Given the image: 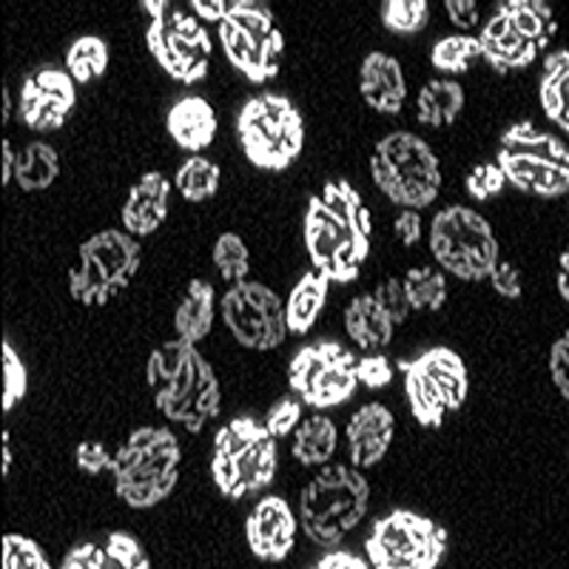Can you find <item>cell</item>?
<instances>
[{
  "mask_svg": "<svg viewBox=\"0 0 569 569\" xmlns=\"http://www.w3.org/2000/svg\"><path fill=\"white\" fill-rule=\"evenodd\" d=\"M149 388L154 405L169 421H180L188 433H200L208 419L220 413V382L197 345L177 337L149 356Z\"/></svg>",
  "mask_w": 569,
  "mask_h": 569,
  "instance_id": "6da1fadb",
  "label": "cell"
},
{
  "mask_svg": "<svg viewBox=\"0 0 569 569\" xmlns=\"http://www.w3.org/2000/svg\"><path fill=\"white\" fill-rule=\"evenodd\" d=\"M368 498L370 487L362 472L345 465L322 467L299 498L308 538L319 547H339L353 527L362 525Z\"/></svg>",
  "mask_w": 569,
  "mask_h": 569,
  "instance_id": "7a4b0ae2",
  "label": "cell"
},
{
  "mask_svg": "<svg viewBox=\"0 0 569 569\" xmlns=\"http://www.w3.org/2000/svg\"><path fill=\"white\" fill-rule=\"evenodd\" d=\"M370 174L390 202L410 211L433 206L441 191L439 160L430 146L410 131H396L376 146Z\"/></svg>",
  "mask_w": 569,
  "mask_h": 569,
  "instance_id": "3957f363",
  "label": "cell"
},
{
  "mask_svg": "<svg viewBox=\"0 0 569 569\" xmlns=\"http://www.w3.org/2000/svg\"><path fill=\"white\" fill-rule=\"evenodd\" d=\"M242 149L257 169L284 171L302 154L305 123L297 106L282 94L251 98L237 120Z\"/></svg>",
  "mask_w": 569,
  "mask_h": 569,
  "instance_id": "277c9868",
  "label": "cell"
},
{
  "mask_svg": "<svg viewBox=\"0 0 569 569\" xmlns=\"http://www.w3.org/2000/svg\"><path fill=\"white\" fill-rule=\"evenodd\" d=\"M436 262L465 282H485L498 262V242L490 222L465 206L439 211L430 226Z\"/></svg>",
  "mask_w": 569,
  "mask_h": 569,
  "instance_id": "5b68a950",
  "label": "cell"
},
{
  "mask_svg": "<svg viewBox=\"0 0 569 569\" xmlns=\"http://www.w3.org/2000/svg\"><path fill=\"white\" fill-rule=\"evenodd\" d=\"M142 9L151 14L149 40L157 63L180 83H197L206 78L211 58V34L202 20L188 12H177L169 0H146Z\"/></svg>",
  "mask_w": 569,
  "mask_h": 569,
  "instance_id": "8992f818",
  "label": "cell"
},
{
  "mask_svg": "<svg viewBox=\"0 0 569 569\" xmlns=\"http://www.w3.org/2000/svg\"><path fill=\"white\" fill-rule=\"evenodd\" d=\"M140 242L131 233L103 231L80 246L78 266L69 271L71 297L83 305H106L140 271Z\"/></svg>",
  "mask_w": 569,
  "mask_h": 569,
  "instance_id": "52a82bcc",
  "label": "cell"
},
{
  "mask_svg": "<svg viewBox=\"0 0 569 569\" xmlns=\"http://www.w3.org/2000/svg\"><path fill=\"white\" fill-rule=\"evenodd\" d=\"M220 43L228 60L251 83H266L279 74L284 38L266 3L233 0L231 12L220 23Z\"/></svg>",
  "mask_w": 569,
  "mask_h": 569,
  "instance_id": "ba28073f",
  "label": "cell"
},
{
  "mask_svg": "<svg viewBox=\"0 0 569 569\" xmlns=\"http://www.w3.org/2000/svg\"><path fill=\"white\" fill-rule=\"evenodd\" d=\"M365 550L376 569H433L445 558L447 532L433 518L399 510L376 521Z\"/></svg>",
  "mask_w": 569,
  "mask_h": 569,
  "instance_id": "9c48e42d",
  "label": "cell"
},
{
  "mask_svg": "<svg viewBox=\"0 0 569 569\" xmlns=\"http://www.w3.org/2000/svg\"><path fill=\"white\" fill-rule=\"evenodd\" d=\"M222 319L242 348L273 350L284 342V305L262 282H237L222 297Z\"/></svg>",
  "mask_w": 569,
  "mask_h": 569,
  "instance_id": "30bf717a",
  "label": "cell"
},
{
  "mask_svg": "<svg viewBox=\"0 0 569 569\" xmlns=\"http://www.w3.org/2000/svg\"><path fill=\"white\" fill-rule=\"evenodd\" d=\"M180 441L169 427H140L111 456V472H114L117 496L123 490L142 485H157V481H177L180 479Z\"/></svg>",
  "mask_w": 569,
  "mask_h": 569,
  "instance_id": "8fae6325",
  "label": "cell"
},
{
  "mask_svg": "<svg viewBox=\"0 0 569 569\" xmlns=\"http://www.w3.org/2000/svg\"><path fill=\"white\" fill-rule=\"evenodd\" d=\"M74 78L66 69H40L20 91V120L32 131H58L74 109Z\"/></svg>",
  "mask_w": 569,
  "mask_h": 569,
  "instance_id": "7c38bea8",
  "label": "cell"
},
{
  "mask_svg": "<svg viewBox=\"0 0 569 569\" xmlns=\"http://www.w3.org/2000/svg\"><path fill=\"white\" fill-rule=\"evenodd\" d=\"M248 547L262 561H284L297 541V518L279 496L262 498L246 521Z\"/></svg>",
  "mask_w": 569,
  "mask_h": 569,
  "instance_id": "4fadbf2b",
  "label": "cell"
},
{
  "mask_svg": "<svg viewBox=\"0 0 569 569\" xmlns=\"http://www.w3.org/2000/svg\"><path fill=\"white\" fill-rule=\"evenodd\" d=\"M396 433V419L385 405H365L348 421V453L353 467H376L388 453Z\"/></svg>",
  "mask_w": 569,
  "mask_h": 569,
  "instance_id": "5bb4252c",
  "label": "cell"
},
{
  "mask_svg": "<svg viewBox=\"0 0 569 569\" xmlns=\"http://www.w3.org/2000/svg\"><path fill=\"white\" fill-rule=\"evenodd\" d=\"M496 166L501 169L505 180L512 188L536 197H563L569 191V166H558L538 157L512 154V151H498Z\"/></svg>",
  "mask_w": 569,
  "mask_h": 569,
  "instance_id": "9a60e30c",
  "label": "cell"
},
{
  "mask_svg": "<svg viewBox=\"0 0 569 569\" xmlns=\"http://www.w3.org/2000/svg\"><path fill=\"white\" fill-rule=\"evenodd\" d=\"M171 182L160 171L142 174L140 182L131 188L129 200L123 206L126 233L131 237H151L169 217Z\"/></svg>",
  "mask_w": 569,
  "mask_h": 569,
  "instance_id": "2e32d148",
  "label": "cell"
},
{
  "mask_svg": "<svg viewBox=\"0 0 569 569\" xmlns=\"http://www.w3.org/2000/svg\"><path fill=\"white\" fill-rule=\"evenodd\" d=\"M348 242H353L362 253H370V242L353 237V233L330 213V208L325 206L322 197L313 194L311 200H308V213H305V246H308V253H311L313 268L325 271L330 259L337 257L339 248L348 246Z\"/></svg>",
  "mask_w": 569,
  "mask_h": 569,
  "instance_id": "e0dca14e",
  "label": "cell"
},
{
  "mask_svg": "<svg viewBox=\"0 0 569 569\" xmlns=\"http://www.w3.org/2000/svg\"><path fill=\"white\" fill-rule=\"evenodd\" d=\"M359 78H362V98L370 109L379 114H399L401 103L408 98V83L399 60L385 52L368 54Z\"/></svg>",
  "mask_w": 569,
  "mask_h": 569,
  "instance_id": "ac0fdd59",
  "label": "cell"
},
{
  "mask_svg": "<svg viewBox=\"0 0 569 569\" xmlns=\"http://www.w3.org/2000/svg\"><path fill=\"white\" fill-rule=\"evenodd\" d=\"M481 46V58L490 63L492 71L498 74H510V71L525 69L532 60L541 54L536 43L525 40L518 32H512L510 23H507L505 14H496V18L481 29L479 34Z\"/></svg>",
  "mask_w": 569,
  "mask_h": 569,
  "instance_id": "d6986e66",
  "label": "cell"
},
{
  "mask_svg": "<svg viewBox=\"0 0 569 569\" xmlns=\"http://www.w3.org/2000/svg\"><path fill=\"white\" fill-rule=\"evenodd\" d=\"M169 134L186 151L208 149L217 137V111L202 98H182L169 111Z\"/></svg>",
  "mask_w": 569,
  "mask_h": 569,
  "instance_id": "ffe728a7",
  "label": "cell"
},
{
  "mask_svg": "<svg viewBox=\"0 0 569 569\" xmlns=\"http://www.w3.org/2000/svg\"><path fill=\"white\" fill-rule=\"evenodd\" d=\"M345 328H348L350 339L368 353L388 348L390 339H393L396 325L390 322L388 313L379 308V302L373 299V293H362L356 297L353 302L345 308Z\"/></svg>",
  "mask_w": 569,
  "mask_h": 569,
  "instance_id": "44dd1931",
  "label": "cell"
},
{
  "mask_svg": "<svg viewBox=\"0 0 569 569\" xmlns=\"http://www.w3.org/2000/svg\"><path fill=\"white\" fill-rule=\"evenodd\" d=\"M413 365L433 379L441 399H445L447 410H459L461 405H465L467 390H470V379H467V365L461 362L459 353H453V350L447 348H436L421 353Z\"/></svg>",
  "mask_w": 569,
  "mask_h": 569,
  "instance_id": "7402d4cb",
  "label": "cell"
},
{
  "mask_svg": "<svg viewBox=\"0 0 569 569\" xmlns=\"http://www.w3.org/2000/svg\"><path fill=\"white\" fill-rule=\"evenodd\" d=\"M328 288L330 279L319 268H313V271H308L299 279V284L291 291V297H288V305H284L288 333H308L317 325L325 297H328Z\"/></svg>",
  "mask_w": 569,
  "mask_h": 569,
  "instance_id": "603a6c76",
  "label": "cell"
},
{
  "mask_svg": "<svg viewBox=\"0 0 569 569\" xmlns=\"http://www.w3.org/2000/svg\"><path fill=\"white\" fill-rule=\"evenodd\" d=\"M498 14H505L512 32L536 43L541 52L556 34V14L550 3H541V0H501Z\"/></svg>",
  "mask_w": 569,
  "mask_h": 569,
  "instance_id": "cb8c5ba5",
  "label": "cell"
},
{
  "mask_svg": "<svg viewBox=\"0 0 569 569\" xmlns=\"http://www.w3.org/2000/svg\"><path fill=\"white\" fill-rule=\"evenodd\" d=\"M213 325V284L206 279H194L188 284L186 297H182L180 308L174 313V328L177 337L186 342L197 345L211 333Z\"/></svg>",
  "mask_w": 569,
  "mask_h": 569,
  "instance_id": "d4e9b609",
  "label": "cell"
},
{
  "mask_svg": "<svg viewBox=\"0 0 569 569\" xmlns=\"http://www.w3.org/2000/svg\"><path fill=\"white\" fill-rule=\"evenodd\" d=\"M538 94H541L543 114L550 117L556 126H561V131H569V52L567 49H561L558 54H550V58L543 60Z\"/></svg>",
  "mask_w": 569,
  "mask_h": 569,
  "instance_id": "484cf974",
  "label": "cell"
},
{
  "mask_svg": "<svg viewBox=\"0 0 569 569\" xmlns=\"http://www.w3.org/2000/svg\"><path fill=\"white\" fill-rule=\"evenodd\" d=\"M337 425L328 416H311L293 430V456L305 467H322L337 453Z\"/></svg>",
  "mask_w": 569,
  "mask_h": 569,
  "instance_id": "4316f807",
  "label": "cell"
},
{
  "mask_svg": "<svg viewBox=\"0 0 569 569\" xmlns=\"http://www.w3.org/2000/svg\"><path fill=\"white\" fill-rule=\"evenodd\" d=\"M461 106H465V89L456 80H430L427 86H421L419 100H416L419 120L433 129L453 126Z\"/></svg>",
  "mask_w": 569,
  "mask_h": 569,
  "instance_id": "83f0119b",
  "label": "cell"
},
{
  "mask_svg": "<svg viewBox=\"0 0 569 569\" xmlns=\"http://www.w3.org/2000/svg\"><path fill=\"white\" fill-rule=\"evenodd\" d=\"M322 202L330 208V213L348 228L353 237L370 242V233H373V217H370L368 206L362 202V197L356 194L350 182L345 180H330L322 188Z\"/></svg>",
  "mask_w": 569,
  "mask_h": 569,
  "instance_id": "f1b7e54d",
  "label": "cell"
},
{
  "mask_svg": "<svg viewBox=\"0 0 569 569\" xmlns=\"http://www.w3.org/2000/svg\"><path fill=\"white\" fill-rule=\"evenodd\" d=\"M348 356L350 350L337 342L308 345V348H302L297 356H293L291 368H288V385H291L293 393L302 399V396L313 388V382H317L319 376H322L330 365L342 362V359H348Z\"/></svg>",
  "mask_w": 569,
  "mask_h": 569,
  "instance_id": "f546056e",
  "label": "cell"
},
{
  "mask_svg": "<svg viewBox=\"0 0 569 569\" xmlns=\"http://www.w3.org/2000/svg\"><path fill=\"white\" fill-rule=\"evenodd\" d=\"M399 368L405 370V390H408L410 410H413L416 421L421 427H441L445 425V416L450 413L441 399L439 388L433 385V379L425 373V370L416 368L413 362H399Z\"/></svg>",
  "mask_w": 569,
  "mask_h": 569,
  "instance_id": "4dcf8cb0",
  "label": "cell"
},
{
  "mask_svg": "<svg viewBox=\"0 0 569 569\" xmlns=\"http://www.w3.org/2000/svg\"><path fill=\"white\" fill-rule=\"evenodd\" d=\"M356 385H359V379H356V356L350 353L342 362L330 365L313 382V388L302 396V401L317 410L337 408V405L353 396Z\"/></svg>",
  "mask_w": 569,
  "mask_h": 569,
  "instance_id": "1f68e13d",
  "label": "cell"
},
{
  "mask_svg": "<svg viewBox=\"0 0 569 569\" xmlns=\"http://www.w3.org/2000/svg\"><path fill=\"white\" fill-rule=\"evenodd\" d=\"M501 149L512 151V154L538 157V160H550L558 166H569L567 146L558 140L550 131H538L530 123H518L501 134Z\"/></svg>",
  "mask_w": 569,
  "mask_h": 569,
  "instance_id": "d6a6232c",
  "label": "cell"
},
{
  "mask_svg": "<svg viewBox=\"0 0 569 569\" xmlns=\"http://www.w3.org/2000/svg\"><path fill=\"white\" fill-rule=\"evenodd\" d=\"M60 174L58 151L46 142H32L18 154L14 166V180L23 191H46Z\"/></svg>",
  "mask_w": 569,
  "mask_h": 569,
  "instance_id": "836d02e7",
  "label": "cell"
},
{
  "mask_svg": "<svg viewBox=\"0 0 569 569\" xmlns=\"http://www.w3.org/2000/svg\"><path fill=\"white\" fill-rule=\"evenodd\" d=\"M273 441H277L273 436H262V439L253 441L248 450H242V453L233 459L248 492L266 490L273 481V476H277V445H273Z\"/></svg>",
  "mask_w": 569,
  "mask_h": 569,
  "instance_id": "e575fe53",
  "label": "cell"
},
{
  "mask_svg": "<svg viewBox=\"0 0 569 569\" xmlns=\"http://www.w3.org/2000/svg\"><path fill=\"white\" fill-rule=\"evenodd\" d=\"M109 69V46L106 40L86 34L74 40L66 52V71H69L74 83H91V80L103 78Z\"/></svg>",
  "mask_w": 569,
  "mask_h": 569,
  "instance_id": "d590c367",
  "label": "cell"
},
{
  "mask_svg": "<svg viewBox=\"0 0 569 569\" xmlns=\"http://www.w3.org/2000/svg\"><path fill=\"white\" fill-rule=\"evenodd\" d=\"M174 186L188 202L211 200L217 194V188H220V169L211 160H206V157H191L177 171Z\"/></svg>",
  "mask_w": 569,
  "mask_h": 569,
  "instance_id": "8d00e7d4",
  "label": "cell"
},
{
  "mask_svg": "<svg viewBox=\"0 0 569 569\" xmlns=\"http://www.w3.org/2000/svg\"><path fill=\"white\" fill-rule=\"evenodd\" d=\"M401 284H405V293H408L413 311H439L447 299L445 277H441V271H436L430 266L408 271V277L401 279Z\"/></svg>",
  "mask_w": 569,
  "mask_h": 569,
  "instance_id": "74e56055",
  "label": "cell"
},
{
  "mask_svg": "<svg viewBox=\"0 0 569 569\" xmlns=\"http://www.w3.org/2000/svg\"><path fill=\"white\" fill-rule=\"evenodd\" d=\"M481 58L479 38H470V34H456V38H445L433 46V66L445 74H465L472 66V60Z\"/></svg>",
  "mask_w": 569,
  "mask_h": 569,
  "instance_id": "f35d334b",
  "label": "cell"
},
{
  "mask_svg": "<svg viewBox=\"0 0 569 569\" xmlns=\"http://www.w3.org/2000/svg\"><path fill=\"white\" fill-rule=\"evenodd\" d=\"M262 436H271V433L266 430V425H259V421L251 419V416L231 419L228 425H222L220 430H217V436H213V453L237 459L242 450H248V447H251L257 439H262Z\"/></svg>",
  "mask_w": 569,
  "mask_h": 569,
  "instance_id": "ab89813d",
  "label": "cell"
},
{
  "mask_svg": "<svg viewBox=\"0 0 569 569\" xmlns=\"http://www.w3.org/2000/svg\"><path fill=\"white\" fill-rule=\"evenodd\" d=\"M213 262H217L220 277L231 284L246 282L248 271H251L248 248L237 233H222L220 240H217V246H213Z\"/></svg>",
  "mask_w": 569,
  "mask_h": 569,
  "instance_id": "60d3db41",
  "label": "cell"
},
{
  "mask_svg": "<svg viewBox=\"0 0 569 569\" xmlns=\"http://www.w3.org/2000/svg\"><path fill=\"white\" fill-rule=\"evenodd\" d=\"M430 7L425 0H385L382 23L396 34H416L427 27Z\"/></svg>",
  "mask_w": 569,
  "mask_h": 569,
  "instance_id": "b9f144b4",
  "label": "cell"
},
{
  "mask_svg": "<svg viewBox=\"0 0 569 569\" xmlns=\"http://www.w3.org/2000/svg\"><path fill=\"white\" fill-rule=\"evenodd\" d=\"M106 569H151L149 552L129 532H111L106 538Z\"/></svg>",
  "mask_w": 569,
  "mask_h": 569,
  "instance_id": "7bdbcfd3",
  "label": "cell"
},
{
  "mask_svg": "<svg viewBox=\"0 0 569 569\" xmlns=\"http://www.w3.org/2000/svg\"><path fill=\"white\" fill-rule=\"evenodd\" d=\"M3 567L7 569H49V558L27 536H3Z\"/></svg>",
  "mask_w": 569,
  "mask_h": 569,
  "instance_id": "ee69618b",
  "label": "cell"
},
{
  "mask_svg": "<svg viewBox=\"0 0 569 569\" xmlns=\"http://www.w3.org/2000/svg\"><path fill=\"white\" fill-rule=\"evenodd\" d=\"M27 365L20 362V356L14 353L12 345L3 342V413H12L14 405L27 396Z\"/></svg>",
  "mask_w": 569,
  "mask_h": 569,
  "instance_id": "f6af8a7d",
  "label": "cell"
},
{
  "mask_svg": "<svg viewBox=\"0 0 569 569\" xmlns=\"http://www.w3.org/2000/svg\"><path fill=\"white\" fill-rule=\"evenodd\" d=\"M373 299L379 302V308L388 313V319L396 325V328L408 322L410 311H413V308H410L408 293H405V284H401L399 279H388V282L379 284L373 293Z\"/></svg>",
  "mask_w": 569,
  "mask_h": 569,
  "instance_id": "bcb514c9",
  "label": "cell"
},
{
  "mask_svg": "<svg viewBox=\"0 0 569 569\" xmlns=\"http://www.w3.org/2000/svg\"><path fill=\"white\" fill-rule=\"evenodd\" d=\"M299 421H302V399H282L268 410L262 425H266L273 439H284V436L297 430Z\"/></svg>",
  "mask_w": 569,
  "mask_h": 569,
  "instance_id": "7dc6e473",
  "label": "cell"
},
{
  "mask_svg": "<svg viewBox=\"0 0 569 569\" xmlns=\"http://www.w3.org/2000/svg\"><path fill=\"white\" fill-rule=\"evenodd\" d=\"M505 186L507 180L496 162H481V166H476V169L467 174V191H470V197H476V200H490V197L501 194Z\"/></svg>",
  "mask_w": 569,
  "mask_h": 569,
  "instance_id": "c3c4849f",
  "label": "cell"
},
{
  "mask_svg": "<svg viewBox=\"0 0 569 569\" xmlns=\"http://www.w3.org/2000/svg\"><path fill=\"white\" fill-rule=\"evenodd\" d=\"M356 379H359V385H365L370 390L385 388L393 379V365L382 353L362 356V359H356Z\"/></svg>",
  "mask_w": 569,
  "mask_h": 569,
  "instance_id": "681fc988",
  "label": "cell"
},
{
  "mask_svg": "<svg viewBox=\"0 0 569 569\" xmlns=\"http://www.w3.org/2000/svg\"><path fill=\"white\" fill-rule=\"evenodd\" d=\"M177 487V481H157V485H142L131 487V490L120 492L126 505L134 507V510H149V507H157L162 498H169L171 490Z\"/></svg>",
  "mask_w": 569,
  "mask_h": 569,
  "instance_id": "f907efd6",
  "label": "cell"
},
{
  "mask_svg": "<svg viewBox=\"0 0 569 569\" xmlns=\"http://www.w3.org/2000/svg\"><path fill=\"white\" fill-rule=\"evenodd\" d=\"M63 569H106V547L94 541L80 543L63 558Z\"/></svg>",
  "mask_w": 569,
  "mask_h": 569,
  "instance_id": "816d5d0a",
  "label": "cell"
},
{
  "mask_svg": "<svg viewBox=\"0 0 569 569\" xmlns=\"http://www.w3.org/2000/svg\"><path fill=\"white\" fill-rule=\"evenodd\" d=\"M550 373L561 399H569V337L563 333L550 350Z\"/></svg>",
  "mask_w": 569,
  "mask_h": 569,
  "instance_id": "f5cc1de1",
  "label": "cell"
},
{
  "mask_svg": "<svg viewBox=\"0 0 569 569\" xmlns=\"http://www.w3.org/2000/svg\"><path fill=\"white\" fill-rule=\"evenodd\" d=\"M487 279H490V284L501 293V297L507 299L521 297V273H518V268L512 266V262H501V259H498L496 268H492Z\"/></svg>",
  "mask_w": 569,
  "mask_h": 569,
  "instance_id": "db71d44e",
  "label": "cell"
},
{
  "mask_svg": "<svg viewBox=\"0 0 569 569\" xmlns=\"http://www.w3.org/2000/svg\"><path fill=\"white\" fill-rule=\"evenodd\" d=\"M78 467L83 472H103V470H111V453L106 450L100 441H83V445L78 447Z\"/></svg>",
  "mask_w": 569,
  "mask_h": 569,
  "instance_id": "11a10c76",
  "label": "cell"
},
{
  "mask_svg": "<svg viewBox=\"0 0 569 569\" xmlns=\"http://www.w3.org/2000/svg\"><path fill=\"white\" fill-rule=\"evenodd\" d=\"M445 9L459 29H472L479 23V3L472 0H447Z\"/></svg>",
  "mask_w": 569,
  "mask_h": 569,
  "instance_id": "9f6ffc18",
  "label": "cell"
},
{
  "mask_svg": "<svg viewBox=\"0 0 569 569\" xmlns=\"http://www.w3.org/2000/svg\"><path fill=\"white\" fill-rule=\"evenodd\" d=\"M396 237L401 240V246H416L421 240V217L419 211H405L399 213V220H396Z\"/></svg>",
  "mask_w": 569,
  "mask_h": 569,
  "instance_id": "6f0895ef",
  "label": "cell"
},
{
  "mask_svg": "<svg viewBox=\"0 0 569 569\" xmlns=\"http://www.w3.org/2000/svg\"><path fill=\"white\" fill-rule=\"evenodd\" d=\"M191 12L200 20H211V23H222L231 12L228 0H191Z\"/></svg>",
  "mask_w": 569,
  "mask_h": 569,
  "instance_id": "680465c9",
  "label": "cell"
},
{
  "mask_svg": "<svg viewBox=\"0 0 569 569\" xmlns=\"http://www.w3.org/2000/svg\"><path fill=\"white\" fill-rule=\"evenodd\" d=\"M319 569H365L370 567L365 558H356L353 552H328L322 561H317Z\"/></svg>",
  "mask_w": 569,
  "mask_h": 569,
  "instance_id": "91938a15",
  "label": "cell"
},
{
  "mask_svg": "<svg viewBox=\"0 0 569 569\" xmlns=\"http://www.w3.org/2000/svg\"><path fill=\"white\" fill-rule=\"evenodd\" d=\"M558 293L563 302H569V251H563L561 262H558Z\"/></svg>",
  "mask_w": 569,
  "mask_h": 569,
  "instance_id": "94428289",
  "label": "cell"
},
{
  "mask_svg": "<svg viewBox=\"0 0 569 569\" xmlns=\"http://www.w3.org/2000/svg\"><path fill=\"white\" fill-rule=\"evenodd\" d=\"M14 166H18V154H12V142L3 140V186L12 182Z\"/></svg>",
  "mask_w": 569,
  "mask_h": 569,
  "instance_id": "6125c7cd",
  "label": "cell"
},
{
  "mask_svg": "<svg viewBox=\"0 0 569 569\" xmlns=\"http://www.w3.org/2000/svg\"><path fill=\"white\" fill-rule=\"evenodd\" d=\"M12 467V447H9V433H3V476Z\"/></svg>",
  "mask_w": 569,
  "mask_h": 569,
  "instance_id": "be15d7a7",
  "label": "cell"
},
{
  "mask_svg": "<svg viewBox=\"0 0 569 569\" xmlns=\"http://www.w3.org/2000/svg\"><path fill=\"white\" fill-rule=\"evenodd\" d=\"M9 111H12V103H9V89H3V123H9Z\"/></svg>",
  "mask_w": 569,
  "mask_h": 569,
  "instance_id": "e7e4bbea",
  "label": "cell"
}]
</instances>
